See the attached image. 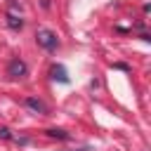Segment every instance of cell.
Masks as SVG:
<instances>
[{"mask_svg":"<svg viewBox=\"0 0 151 151\" xmlns=\"http://www.w3.org/2000/svg\"><path fill=\"white\" fill-rule=\"evenodd\" d=\"M7 76H12V78H24L26 76V64L17 57V59H12L9 64H7Z\"/></svg>","mask_w":151,"mask_h":151,"instance_id":"cell-2","label":"cell"},{"mask_svg":"<svg viewBox=\"0 0 151 151\" xmlns=\"http://www.w3.org/2000/svg\"><path fill=\"white\" fill-rule=\"evenodd\" d=\"M26 106H28L31 111H35V113H47V106H45L40 99H35V97H28V99H26Z\"/></svg>","mask_w":151,"mask_h":151,"instance_id":"cell-3","label":"cell"},{"mask_svg":"<svg viewBox=\"0 0 151 151\" xmlns=\"http://www.w3.org/2000/svg\"><path fill=\"white\" fill-rule=\"evenodd\" d=\"M35 40H38V45L45 47V50H57V47H59V38H57V33L50 31V28H40V31L35 33Z\"/></svg>","mask_w":151,"mask_h":151,"instance_id":"cell-1","label":"cell"},{"mask_svg":"<svg viewBox=\"0 0 151 151\" xmlns=\"http://www.w3.org/2000/svg\"><path fill=\"white\" fill-rule=\"evenodd\" d=\"M7 26H9V28H14V31H19V28L24 26V19H21V17H17L14 12H9V14H7Z\"/></svg>","mask_w":151,"mask_h":151,"instance_id":"cell-5","label":"cell"},{"mask_svg":"<svg viewBox=\"0 0 151 151\" xmlns=\"http://www.w3.org/2000/svg\"><path fill=\"white\" fill-rule=\"evenodd\" d=\"M0 137H2V139H12V132H9L7 127H0Z\"/></svg>","mask_w":151,"mask_h":151,"instance_id":"cell-7","label":"cell"},{"mask_svg":"<svg viewBox=\"0 0 151 151\" xmlns=\"http://www.w3.org/2000/svg\"><path fill=\"white\" fill-rule=\"evenodd\" d=\"M47 137H57V139H68L71 134H68V132H64V130H54V127H52V130H47Z\"/></svg>","mask_w":151,"mask_h":151,"instance_id":"cell-6","label":"cell"},{"mask_svg":"<svg viewBox=\"0 0 151 151\" xmlns=\"http://www.w3.org/2000/svg\"><path fill=\"white\" fill-rule=\"evenodd\" d=\"M52 78H54V80H59V83H68V73H66V68H64L61 64L52 66Z\"/></svg>","mask_w":151,"mask_h":151,"instance_id":"cell-4","label":"cell"}]
</instances>
